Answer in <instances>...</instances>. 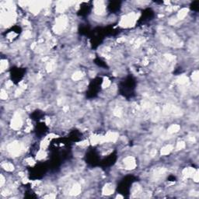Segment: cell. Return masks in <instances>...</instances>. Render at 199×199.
I'll list each match as a JSON object with an SVG mask.
<instances>
[{
  "instance_id": "obj_1",
  "label": "cell",
  "mask_w": 199,
  "mask_h": 199,
  "mask_svg": "<svg viewBox=\"0 0 199 199\" xmlns=\"http://www.w3.org/2000/svg\"><path fill=\"white\" fill-rule=\"evenodd\" d=\"M124 164L125 165V167L127 169H134L135 167V166H136L135 160L132 156L126 157L124 160Z\"/></svg>"
},
{
  "instance_id": "obj_2",
  "label": "cell",
  "mask_w": 199,
  "mask_h": 199,
  "mask_svg": "<svg viewBox=\"0 0 199 199\" xmlns=\"http://www.w3.org/2000/svg\"><path fill=\"white\" fill-rule=\"evenodd\" d=\"M12 128L13 129H18L20 128V126L22 125V120H21V117L19 116V115H16L15 116L13 120H12Z\"/></svg>"
},
{
  "instance_id": "obj_3",
  "label": "cell",
  "mask_w": 199,
  "mask_h": 199,
  "mask_svg": "<svg viewBox=\"0 0 199 199\" xmlns=\"http://www.w3.org/2000/svg\"><path fill=\"white\" fill-rule=\"evenodd\" d=\"M114 192V187L111 184H107L104 186L103 189V194H106V195H109V194H113Z\"/></svg>"
},
{
  "instance_id": "obj_4",
  "label": "cell",
  "mask_w": 199,
  "mask_h": 199,
  "mask_svg": "<svg viewBox=\"0 0 199 199\" xmlns=\"http://www.w3.org/2000/svg\"><path fill=\"white\" fill-rule=\"evenodd\" d=\"M81 192V186L78 184H75L72 186L70 191V194L72 195H77Z\"/></svg>"
},
{
  "instance_id": "obj_5",
  "label": "cell",
  "mask_w": 199,
  "mask_h": 199,
  "mask_svg": "<svg viewBox=\"0 0 199 199\" xmlns=\"http://www.w3.org/2000/svg\"><path fill=\"white\" fill-rule=\"evenodd\" d=\"M180 129V127L177 125H172L169 128H168V132L169 133H175L177 132Z\"/></svg>"
},
{
  "instance_id": "obj_6",
  "label": "cell",
  "mask_w": 199,
  "mask_h": 199,
  "mask_svg": "<svg viewBox=\"0 0 199 199\" xmlns=\"http://www.w3.org/2000/svg\"><path fill=\"white\" fill-rule=\"evenodd\" d=\"M172 149H173V147L171 145H167V146L163 147V148L162 149L161 154H163V155H167V154H169L171 152Z\"/></svg>"
},
{
  "instance_id": "obj_7",
  "label": "cell",
  "mask_w": 199,
  "mask_h": 199,
  "mask_svg": "<svg viewBox=\"0 0 199 199\" xmlns=\"http://www.w3.org/2000/svg\"><path fill=\"white\" fill-rule=\"evenodd\" d=\"M3 167L6 170V171H13L14 170V167L12 163H5L4 164H3Z\"/></svg>"
},
{
  "instance_id": "obj_8",
  "label": "cell",
  "mask_w": 199,
  "mask_h": 199,
  "mask_svg": "<svg viewBox=\"0 0 199 199\" xmlns=\"http://www.w3.org/2000/svg\"><path fill=\"white\" fill-rule=\"evenodd\" d=\"M82 76H83V73L81 72H75L74 73V75H72V79L74 80H79L82 79Z\"/></svg>"
},
{
  "instance_id": "obj_9",
  "label": "cell",
  "mask_w": 199,
  "mask_h": 199,
  "mask_svg": "<svg viewBox=\"0 0 199 199\" xmlns=\"http://www.w3.org/2000/svg\"><path fill=\"white\" fill-rule=\"evenodd\" d=\"M7 65H8V63H7L6 60H2L1 61V70H2V72L6 70V68H7Z\"/></svg>"
},
{
  "instance_id": "obj_10",
  "label": "cell",
  "mask_w": 199,
  "mask_h": 199,
  "mask_svg": "<svg viewBox=\"0 0 199 199\" xmlns=\"http://www.w3.org/2000/svg\"><path fill=\"white\" fill-rule=\"evenodd\" d=\"M7 98V93H6V91H5L4 90H2V92H1V99L2 100H6Z\"/></svg>"
}]
</instances>
